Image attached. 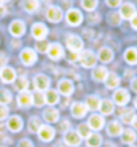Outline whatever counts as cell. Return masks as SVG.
Segmentation results:
<instances>
[{
  "label": "cell",
  "mask_w": 137,
  "mask_h": 147,
  "mask_svg": "<svg viewBox=\"0 0 137 147\" xmlns=\"http://www.w3.org/2000/svg\"><path fill=\"white\" fill-rule=\"evenodd\" d=\"M0 78L4 84H11V82H15V80L18 78L16 77V70L11 66H4L1 67V71H0Z\"/></svg>",
  "instance_id": "2e32d148"
},
{
  "label": "cell",
  "mask_w": 137,
  "mask_h": 147,
  "mask_svg": "<svg viewBox=\"0 0 137 147\" xmlns=\"http://www.w3.org/2000/svg\"><path fill=\"white\" fill-rule=\"evenodd\" d=\"M105 147H116V146H114V144H113V143H112V142H106Z\"/></svg>",
  "instance_id": "816d5d0a"
},
{
  "label": "cell",
  "mask_w": 137,
  "mask_h": 147,
  "mask_svg": "<svg viewBox=\"0 0 137 147\" xmlns=\"http://www.w3.org/2000/svg\"><path fill=\"white\" fill-rule=\"evenodd\" d=\"M50 84H51V81H50L49 76H46L43 73L36 74L34 77V88H35V90L46 92L47 89H50Z\"/></svg>",
  "instance_id": "9c48e42d"
},
{
  "label": "cell",
  "mask_w": 137,
  "mask_h": 147,
  "mask_svg": "<svg viewBox=\"0 0 137 147\" xmlns=\"http://www.w3.org/2000/svg\"><path fill=\"white\" fill-rule=\"evenodd\" d=\"M134 107H136V109H137V97H136V100H134Z\"/></svg>",
  "instance_id": "db71d44e"
},
{
  "label": "cell",
  "mask_w": 137,
  "mask_h": 147,
  "mask_svg": "<svg viewBox=\"0 0 137 147\" xmlns=\"http://www.w3.org/2000/svg\"><path fill=\"white\" fill-rule=\"evenodd\" d=\"M130 100V94L126 89L124 88H120V89H116L114 93H113V102L120 105V107H124L126 105Z\"/></svg>",
  "instance_id": "8fae6325"
},
{
  "label": "cell",
  "mask_w": 137,
  "mask_h": 147,
  "mask_svg": "<svg viewBox=\"0 0 137 147\" xmlns=\"http://www.w3.org/2000/svg\"><path fill=\"white\" fill-rule=\"evenodd\" d=\"M44 97H46V104L50 107H54L59 102V93L55 89H47L44 92Z\"/></svg>",
  "instance_id": "484cf974"
},
{
  "label": "cell",
  "mask_w": 137,
  "mask_h": 147,
  "mask_svg": "<svg viewBox=\"0 0 137 147\" xmlns=\"http://www.w3.org/2000/svg\"><path fill=\"white\" fill-rule=\"evenodd\" d=\"M130 26H132L133 30H137V13L130 19Z\"/></svg>",
  "instance_id": "c3c4849f"
},
{
  "label": "cell",
  "mask_w": 137,
  "mask_h": 147,
  "mask_svg": "<svg viewBox=\"0 0 137 147\" xmlns=\"http://www.w3.org/2000/svg\"><path fill=\"white\" fill-rule=\"evenodd\" d=\"M11 101H12V93L8 89H0V104L8 105Z\"/></svg>",
  "instance_id": "f35d334b"
},
{
  "label": "cell",
  "mask_w": 137,
  "mask_h": 147,
  "mask_svg": "<svg viewBox=\"0 0 137 147\" xmlns=\"http://www.w3.org/2000/svg\"><path fill=\"white\" fill-rule=\"evenodd\" d=\"M106 5H109L110 8H117V7H121L122 4V0H105Z\"/></svg>",
  "instance_id": "ee69618b"
},
{
  "label": "cell",
  "mask_w": 137,
  "mask_h": 147,
  "mask_svg": "<svg viewBox=\"0 0 137 147\" xmlns=\"http://www.w3.org/2000/svg\"><path fill=\"white\" fill-rule=\"evenodd\" d=\"M63 142L67 144V147H78L82 142V139L75 129H70L66 134H63Z\"/></svg>",
  "instance_id": "7c38bea8"
},
{
  "label": "cell",
  "mask_w": 137,
  "mask_h": 147,
  "mask_svg": "<svg viewBox=\"0 0 137 147\" xmlns=\"http://www.w3.org/2000/svg\"><path fill=\"white\" fill-rule=\"evenodd\" d=\"M47 55H49L50 59L53 61H59L65 57V49L61 43L58 42H54V43H50L49 50H47Z\"/></svg>",
  "instance_id": "52a82bcc"
},
{
  "label": "cell",
  "mask_w": 137,
  "mask_h": 147,
  "mask_svg": "<svg viewBox=\"0 0 137 147\" xmlns=\"http://www.w3.org/2000/svg\"><path fill=\"white\" fill-rule=\"evenodd\" d=\"M122 131H124L122 125H121V123L117 120L110 121V123L108 124V127H106V132H108L109 136H121Z\"/></svg>",
  "instance_id": "603a6c76"
},
{
  "label": "cell",
  "mask_w": 137,
  "mask_h": 147,
  "mask_svg": "<svg viewBox=\"0 0 137 147\" xmlns=\"http://www.w3.org/2000/svg\"><path fill=\"white\" fill-rule=\"evenodd\" d=\"M38 136L43 142H51L55 136V129L50 124H43L38 131Z\"/></svg>",
  "instance_id": "5bb4252c"
},
{
  "label": "cell",
  "mask_w": 137,
  "mask_h": 147,
  "mask_svg": "<svg viewBox=\"0 0 137 147\" xmlns=\"http://www.w3.org/2000/svg\"><path fill=\"white\" fill-rule=\"evenodd\" d=\"M120 77L118 74H116V73H109L108 77H106L105 80V85L108 89H116V88H118L120 85Z\"/></svg>",
  "instance_id": "4316f807"
},
{
  "label": "cell",
  "mask_w": 137,
  "mask_h": 147,
  "mask_svg": "<svg viewBox=\"0 0 137 147\" xmlns=\"http://www.w3.org/2000/svg\"><path fill=\"white\" fill-rule=\"evenodd\" d=\"M108 74H109V71H108V69L105 66H96L92 70V77L97 82H105Z\"/></svg>",
  "instance_id": "7402d4cb"
},
{
  "label": "cell",
  "mask_w": 137,
  "mask_h": 147,
  "mask_svg": "<svg viewBox=\"0 0 137 147\" xmlns=\"http://www.w3.org/2000/svg\"><path fill=\"white\" fill-rule=\"evenodd\" d=\"M70 111H71L73 117H75V119H82V117H85L86 113H88V108H86V105H85V102L75 101V102L71 104Z\"/></svg>",
  "instance_id": "e0dca14e"
},
{
  "label": "cell",
  "mask_w": 137,
  "mask_h": 147,
  "mask_svg": "<svg viewBox=\"0 0 137 147\" xmlns=\"http://www.w3.org/2000/svg\"><path fill=\"white\" fill-rule=\"evenodd\" d=\"M5 125H7V128H8L11 132H19V131L23 128V120H22V117L18 115L8 116Z\"/></svg>",
  "instance_id": "9a60e30c"
},
{
  "label": "cell",
  "mask_w": 137,
  "mask_h": 147,
  "mask_svg": "<svg viewBox=\"0 0 137 147\" xmlns=\"http://www.w3.org/2000/svg\"><path fill=\"white\" fill-rule=\"evenodd\" d=\"M8 115H9L8 107H7V105H1V104H0V121L8 119Z\"/></svg>",
  "instance_id": "7bdbcfd3"
},
{
  "label": "cell",
  "mask_w": 137,
  "mask_h": 147,
  "mask_svg": "<svg viewBox=\"0 0 137 147\" xmlns=\"http://www.w3.org/2000/svg\"><path fill=\"white\" fill-rule=\"evenodd\" d=\"M136 132L133 131V129L130 128H126L122 131V134H121V142L125 143V144H132V143H134V140H136Z\"/></svg>",
  "instance_id": "83f0119b"
},
{
  "label": "cell",
  "mask_w": 137,
  "mask_h": 147,
  "mask_svg": "<svg viewBox=\"0 0 137 147\" xmlns=\"http://www.w3.org/2000/svg\"><path fill=\"white\" fill-rule=\"evenodd\" d=\"M98 5V0H81V7L88 11V12H93L96 11Z\"/></svg>",
  "instance_id": "74e56055"
},
{
  "label": "cell",
  "mask_w": 137,
  "mask_h": 147,
  "mask_svg": "<svg viewBox=\"0 0 137 147\" xmlns=\"http://www.w3.org/2000/svg\"><path fill=\"white\" fill-rule=\"evenodd\" d=\"M134 116H136L134 115V109H132V108H125V109H122L121 113H120V119H121V121L125 123V124H130Z\"/></svg>",
  "instance_id": "f1b7e54d"
},
{
  "label": "cell",
  "mask_w": 137,
  "mask_h": 147,
  "mask_svg": "<svg viewBox=\"0 0 137 147\" xmlns=\"http://www.w3.org/2000/svg\"><path fill=\"white\" fill-rule=\"evenodd\" d=\"M130 124L133 125V128H134V129H137V115L133 117V120H132V123H130Z\"/></svg>",
  "instance_id": "681fc988"
},
{
  "label": "cell",
  "mask_w": 137,
  "mask_h": 147,
  "mask_svg": "<svg viewBox=\"0 0 137 147\" xmlns=\"http://www.w3.org/2000/svg\"><path fill=\"white\" fill-rule=\"evenodd\" d=\"M75 131L78 132V135L81 136V139H85V140L92 135V129H90V127L88 125V123H82V124H80L78 127H77Z\"/></svg>",
  "instance_id": "8d00e7d4"
},
{
  "label": "cell",
  "mask_w": 137,
  "mask_h": 147,
  "mask_svg": "<svg viewBox=\"0 0 137 147\" xmlns=\"http://www.w3.org/2000/svg\"><path fill=\"white\" fill-rule=\"evenodd\" d=\"M108 23L110 24V26L116 27V26H120L121 22H122V18H121V15H120L118 11H112V12L108 13V18H106Z\"/></svg>",
  "instance_id": "d6a6232c"
},
{
  "label": "cell",
  "mask_w": 137,
  "mask_h": 147,
  "mask_svg": "<svg viewBox=\"0 0 137 147\" xmlns=\"http://www.w3.org/2000/svg\"><path fill=\"white\" fill-rule=\"evenodd\" d=\"M100 104H101V98L97 94H89L86 100H85V105L88 108V111H97L100 109Z\"/></svg>",
  "instance_id": "d4e9b609"
},
{
  "label": "cell",
  "mask_w": 137,
  "mask_h": 147,
  "mask_svg": "<svg viewBox=\"0 0 137 147\" xmlns=\"http://www.w3.org/2000/svg\"><path fill=\"white\" fill-rule=\"evenodd\" d=\"M97 58H98V61H101L102 63H109V62L113 61V58H114V53H113V50H112L110 47L104 46V47H101V49L98 50Z\"/></svg>",
  "instance_id": "d6986e66"
},
{
  "label": "cell",
  "mask_w": 137,
  "mask_h": 147,
  "mask_svg": "<svg viewBox=\"0 0 137 147\" xmlns=\"http://www.w3.org/2000/svg\"><path fill=\"white\" fill-rule=\"evenodd\" d=\"M57 90H58V93L65 96V97H70L71 94L74 93V84L69 78H62V80L58 82Z\"/></svg>",
  "instance_id": "ba28073f"
},
{
  "label": "cell",
  "mask_w": 137,
  "mask_h": 147,
  "mask_svg": "<svg viewBox=\"0 0 137 147\" xmlns=\"http://www.w3.org/2000/svg\"><path fill=\"white\" fill-rule=\"evenodd\" d=\"M118 12H120V15H121V18L122 19H125V20H130V19L137 13V11H136L134 4H132V3H124V4H121Z\"/></svg>",
  "instance_id": "ac0fdd59"
},
{
  "label": "cell",
  "mask_w": 137,
  "mask_h": 147,
  "mask_svg": "<svg viewBox=\"0 0 137 147\" xmlns=\"http://www.w3.org/2000/svg\"><path fill=\"white\" fill-rule=\"evenodd\" d=\"M18 105L22 108H28L32 105V93L28 92V90H24V92H20L18 94Z\"/></svg>",
  "instance_id": "44dd1931"
},
{
  "label": "cell",
  "mask_w": 137,
  "mask_h": 147,
  "mask_svg": "<svg viewBox=\"0 0 137 147\" xmlns=\"http://www.w3.org/2000/svg\"><path fill=\"white\" fill-rule=\"evenodd\" d=\"M54 147H67V144H66V143H65V142H63V140H62V142H58V143H57V144H55V146H54Z\"/></svg>",
  "instance_id": "f907efd6"
},
{
  "label": "cell",
  "mask_w": 137,
  "mask_h": 147,
  "mask_svg": "<svg viewBox=\"0 0 137 147\" xmlns=\"http://www.w3.org/2000/svg\"><path fill=\"white\" fill-rule=\"evenodd\" d=\"M31 35L35 40H44L49 35V28L44 23L36 22L31 27Z\"/></svg>",
  "instance_id": "5b68a950"
},
{
  "label": "cell",
  "mask_w": 137,
  "mask_h": 147,
  "mask_svg": "<svg viewBox=\"0 0 137 147\" xmlns=\"http://www.w3.org/2000/svg\"><path fill=\"white\" fill-rule=\"evenodd\" d=\"M43 120L49 124H53V123H57L59 120V111L54 107H49L43 111Z\"/></svg>",
  "instance_id": "ffe728a7"
},
{
  "label": "cell",
  "mask_w": 137,
  "mask_h": 147,
  "mask_svg": "<svg viewBox=\"0 0 137 147\" xmlns=\"http://www.w3.org/2000/svg\"><path fill=\"white\" fill-rule=\"evenodd\" d=\"M102 143V138L98 132H92V135L86 139V144L88 147H100Z\"/></svg>",
  "instance_id": "d590c367"
},
{
  "label": "cell",
  "mask_w": 137,
  "mask_h": 147,
  "mask_svg": "<svg viewBox=\"0 0 137 147\" xmlns=\"http://www.w3.org/2000/svg\"><path fill=\"white\" fill-rule=\"evenodd\" d=\"M124 58L129 65H136L137 63V49L136 47L126 49V51L124 53Z\"/></svg>",
  "instance_id": "f546056e"
},
{
  "label": "cell",
  "mask_w": 137,
  "mask_h": 147,
  "mask_svg": "<svg viewBox=\"0 0 137 147\" xmlns=\"http://www.w3.org/2000/svg\"><path fill=\"white\" fill-rule=\"evenodd\" d=\"M66 47L70 50V53L80 54L84 50V40L75 34H69L66 36Z\"/></svg>",
  "instance_id": "6da1fadb"
},
{
  "label": "cell",
  "mask_w": 137,
  "mask_h": 147,
  "mask_svg": "<svg viewBox=\"0 0 137 147\" xmlns=\"http://www.w3.org/2000/svg\"><path fill=\"white\" fill-rule=\"evenodd\" d=\"M20 61L24 66H32L34 63H36L38 61V55H36V51L31 47H26L20 51Z\"/></svg>",
  "instance_id": "277c9868"
},
{
  "label": "cell",
  "mask_w": 137,
  "mask_h": 147,
  "mask_svg": "<svg viewBox=\"0 0 137 147\" xmlns=\"http://www.w3.org/2000/svg\"><path fill=\"white\" fill-rule=\"evenodd\" d=\"M32 104H34L35 107H38V108L43 107L44 104H46L44 92H39V90H35V92L32 93Z\"/></svg>",
  "instance_id": "e575fe53"
},
{
  "label": "cell",
  "mask_w": 137,
  "mask_h": 147,
  "mask_svg": "<svg viewBox=\"0 0 137 147\" xmlns=\"http://www.w3.org/2000/svg\"><path fill=\"white\" fill-rule=\"evenodd\" d=\"M50 43L47 40H36L35 42V51H39V53H47L49 50Z\"/></svg>",
  "instance_id": "ab89813d"
},
{
  "label": "cell",
  "mask_w": 137,
  "mask_h": 147,
  "mask_svg": "<svg viewBox=\"0 0 137 147\" xmlns=\"http://www.w3.org/2000/svg\"><path fill=\"white\" fill-rule=\"evenodd\" d=\"M70 129H71V124L69 120L63 119V120L59 123V131H61L62 134H66L67 131H70Z\"/></svg>",
  "instance_id": "60d3db41"
},
{
  "label": "cell",
  "mask_w": 137,
  "mask_h": 147,
  "mask_svg": "<svg viewBox=\"0 0 137 147\" xmlns=\"http://www.w3.org/2000/svg\"><path fill=\"white\" fill-rule=\"evenodd\" d=\"M39 8V0H24L23 1V9L28 13H34Z\"/></svg>",
  "instance_id": "836d02e7"
},
{
  "label": "cell",
  "mask_w": 137,
  "mask_h": 147,
  "mask_svg": "<svg viewBox=\"0 0 137 147\" xmlns=\"http://www.w3.org/2000/svg\"><path fill=\"white\" fill-rule=\"evenodd\" d=\"M7 57H5V53H0V67L7 66Z\"/></svg>",
  "instance_id": "bcb514c9"
},
{
  "label": "cell",
  "mask_w": 137,
  "mask_h": 147,
  "mask_svg": "<svg viewBox=\"0 0 137 147\" xmlns=\"http://www.w3.org/2000/svg\"><path fill=\"white\" fill-rule=\"evenodd\" d=\"M88 125L90 127L92 131H100V129L104 128V125H105V119H104V116L100 115V113H93V115H90V117L88 119Z\"/></svg>",
  "instance_id": "4fadbf2b"
},
{
  "label": "cell",
  "mask_w": 137,
  "mask_h": 147,
  "mask_svg": "<svg viewBox=\"0 0 137 147\" xmlns=\"http://www.w3.org/2000/svg\"><path fill=\"white\" fill-rule=\"evenodd\" d=\"M0 71H1V67H0Z\"/></svg>",
  "instance_id": "9f6ffc18"
},
{
  "label": "cell",
  "mask_w": 137,
  "mask_h": 147,
  "mask_svg": "<svg viewBox=\"0 0 137 147\" xmlns=\"http://www.w3.org/2000/svg\"><path fill=\"white\" fill-rule=\"evenodd\" d=\"M8 1H9V0H0V4H3V5H4L5 3H8Z\"/></svg>",
  "instance_id": "f5cc1de1"
},
{
  "label": "cell",
  "mask_w": 137,
  "mask_h": 147,
  "mask_svg": "<svg viewBox=\"0 0 137 147\" xmlns=\"http://www.w3.org/2000/svg\"><path fill=\"white\" fill-rule=\"evenodd\" d=\"M98 111L101 112L102 116H109L114 112V102L109 100V98H104L101 100V104H100V109Z\"/></svg>",
  "instance_id": "cb8c5ba5"
},
{
  "label": "cell",
  "mask_w": 137,
  "mask_h": 147,
  "mask_svg": "<svg viewBox=\"0 0 137 147\" xmlns=\"http://www.w3.org/2000/svg\"><path fill=\"white\" fill-rule=\"evenodd\" d=\"M8 31L13 38H20V36H23L24 32H26V24H24V22H22V20L15 19L8 26Z\"/></svg>",
  "instance_id": "30bf717a"
},
{
  "label": "cell",
  "mask_w": 137,
  "mask_h": 147,
  "mask_svg": "<svg viewBox=\"0 0 137 147\" xmlns=\"http://www.w3.org/2000/svg\"><path fill=\"white\" fill-rule=\"evenodd\" d=\"M129 147H136V146H129Z\"/></svg>",
  "instance_id": "11a10c76"
},
{
  "label": "cell",
  "mask_w": 137,
  "mask_h": 147,
  "mask_svg": "<svg viewBox=\"0 0 137 147\" xmlns=\"http://www.w3.org/2000/svg\"><path fill=\"white\" fill-rule=\"evenodd\" d=\"M18 147H34V143L30 139H22V140H19Z\"/></svg>",
  "instance_id": "f6af8a7d"
},
{
  "label": "cell",
  "mask_w": 137,
  "mask_h": 147,
  "mask_svg": "<svg viewBox=\"0 0 137 147\" xmlns=\"http://www.w3.org/2000/svg\"><path fill=\"white\" fill-rule=\"evenodd\" d=\"M65 19H66V22H67L69 26L77 27L84 22V15H82V12H81L80 9L69 8L67 9V12H66V15H65Z\"/></svg>",
  "instance_id": "3957f363"
},
{
  "label": "cell",
  "mask_w": 137,
  "mask_h": 147,
  "mask_svg": "<svg viewBox=\"0 0 137 147\" xmlns=\"http://www.w3.org/2000/svg\"><path fill=\"white\" fill-rule=\"evenodd\" d=\"M63 16H65L63 9L61 7H58V5H50L49 8H47V11H46V18H47V20L50 23L62 22Z\"/></svg>",
  "instance_id": "8992f818"
},
{
  "label": "cell",
  "mask_w": 137,
  "mask_h": 147,
  "mask_svg": "<svg viewBox=\"0 0 137 147\" xmlns=\"http://www.w3.org/2000/svg\"><path fill=\"white\" fill-rule=\"evenodd\" d=\"M43 125V123H42V120H40V117H38V116H32V117H30V120H28V131L30 132H35V134H38V131H39V128Z\"/></svg>",
  "instance_id": "4dcf8cb0"
},
{
  "label": "cell",
  "mask_w": 137,
  "mask_h": 147,
  "mask_svg": "<svg viewBox=\"0 0 137 147\" xmlns=\"http://www.w3.org/2000/svg\"><path fill=\"white\" fill-rule=\"evenodd\" d=\"M28 85H30V82H28V80H27L26 77H18L15 80V82H13V88L20 93V92L28 90Z\"/></svg>",
  "instance_id": "1f68e13d"
},
{
  "label": "cell",
  "mask_w": 137,
  "mask_h": 147,
  "mask_svg": "<svg viewBox=\"0 0 137 147\" xmlns=\"http://www.w3.org/2000/svg\"><path fill=\"white\" fill-rule=\"evenodd\" d=\"M130 88H132L133 92L137 93V77H134L132 81H130Z\"/></svg>",
  "instance_id": "7dc6e473"
},
{
  "label": "cell",
  "mask_w": 137,
  "mask_h": 147,
  "mask_svg": "<svg viewBox=\"0 0 137 147\" xmlns=\"http://www.w3.org/2000/svg\"><path fill=\"white\" fill-rule=\"evenodd\" d=\"M100 20H101V16H100L98 12H96V11L89 12V22H90V24H97V23H100Z\"/></svg>",
  "instance_id": "b9f144b4"
},
{
  "label": "cell",
  "mask_w": 137,
  "mask_h": 147,
  "mask_svg": "<svg viewBox=\"0 0 137 147\" xmlns=\"http://www.w3.org/2000/svg\"><path fill=\"white\" fill-rule=\"evenodd\" d=\"M97 54L92 51V50H82L80 53V62L81 65L86 69H90V67H96L97 65Z\"/></svg>",
  "instance_id": "7a4b0ae2"
}]
</instances>
